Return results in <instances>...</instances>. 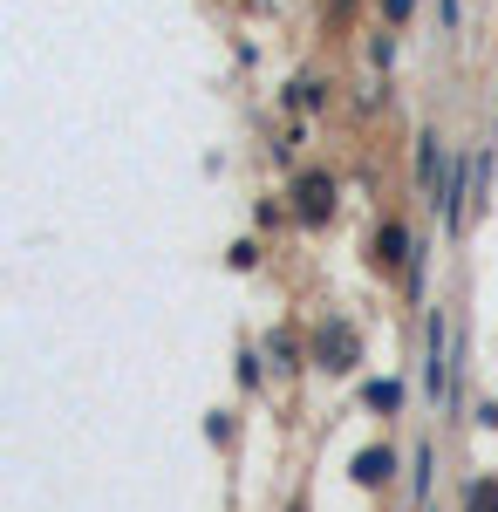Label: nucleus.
<instances>
[{"instance_id": "6e6552de", "label": "nucleus", "mask_w": 498, "mask_h": 512, "mask_svg": "<svg viewBox=\"0 0 498 512\" xmlns=\"http://www.w3.org/2000/svg\"><path fill=\"white\" fill-rule=\"evenodd\" d=\"M362 403H369V410H396V403H403V390H396V383H369V390H362Z\"/></svg>"}, {"instance_id": "7ed1b4c3", "label": "nucleus", "mask_w": 498, "mask_h": 512, "mask_svg": "<svg viewBox=\"0 0 498 512\" xmlns=\"http://www.w3.org/2000/svg\"><path fill=\"white\" fill-rule=\"evenodd\" d=\"M294 212H301V226H328V212H335V178H328V171H301Z\"/></svg>"}, {"instance_id": "39448f33", "label": "nucleus", "mask_w": 498, "mask_h": 512, "mask_svg": "<svg viewBox=\"0 0 498 512\" xmlns=\"http://www.w3.org/2000/svg\"><path fill=\"white\" fill-rule=\"evenodd\" d=\"M437 178H444V151H437V130H423L417 137V185L430 192Z\"/></svg>"}, {"instance_id": "f257e3e1", "label": "nucleus", "mask_w": 498, "mask_h": 512, "mask_svg": "<svg viewBox=\"0 0 498 512\" xmlns=\"http://www.w3.org/2000/svg\"><path fill=\"white\" fill-rule=\"evenodd\" d=\"M458 321H451V308H437L430 315V349H423V390H430V403H451V390H458Z\"/></svg>"}, {"instance_id": "423d86ee", "label": "nucleus", "mask_w": 498, "mask_h": 512, "mask_svg": "<svg viewBox=\"0 0 498 512\" xmlns=\"http://www.w3.org/2000/svg\"><path fill=\"white\" fill-rule=\"evenodd\" d=\"M389 472H396V458H389V444H383V451H362V458H355V485H383Z\"/></svg>"}, {"instance_id": "1a4fd4ad", "label": "nucleus", "mask_w": 498, "mask_h": 512, "mask_svg": "<svg viewBox=\"0 0 498 512\" xmlns=\"http://www.w3.org/2000/svg\"><path fill=\"white\" fill-rule=\"evenodd\" d=\"M389 7V21H410V7H417V0H383Z\"/></svg>"}, {"instance_id": "9d476101", "label": "nucleus", "mask_w": 498, "mask_h": 512, "mask_svg": "<svg viewBox=\"0 0 498 512\" xmlns=\"http://www.w3.org/2000/svg\"><path fill=\"white\" fill-rule=\"evenodd\" d=\"M458 21H464V14H458V0H444V28H451V35H458Z\"/></svg>"}, {"instance_id": "20e7f679", "label": "nucleus", "mask_w": 498, "mask_h": 512, "mask_svg": "<svg viewBox=\"0 0 498 512\" xmlns=\"http://www.w3.org/2000/svg\"><path fill=\"white\" fill-rule=\"evenodd\" d=\"M369 260L389 267V274H396V267H410V260H417V253H410V233H403L396 219H383V233H376V246H369Z\"/></svg>"}, {"instance_id": "f03ea898", "label": "nucleus", "mask_w": 498, "mask_h": 512, "mask_svg": "<svg viewBox=\"0 0 498 512\" xmlns=\"http://www.w3.org/2000/svg\"><path fill=\"white\" fill-rule=\"evenodd\" d=\"M314 362H321V369H335V376H348V369L362 362V342H355V328H348L342 315L314 335Z\"/></svg>"}, {"instance_id": "9b49d317", "label": "nucleus", "mask_w": 498, "mask_h": 512, "mask_svg": "<svg viewBox=\"0 0 498 512\" xmlns=\"http://www.w3.org/2000/svg\"><path fill=\"white\" fill-rule=\"evenodd\" d=\"M294 512H301V506H294Z\"/></svg>"}, {"instance_id": "0eeeda50", "label": "nucleus", "mask_w": 498, "mask_h": 512, "mask_svg": "<svg viewBox=\"0 0 498 512\" xmlns=\"http://www.w3.org/2000/svg\"><path fill=\"white\" fill-rule=\"evenodd\" d=\"M464 512H498V478H492V472L464 485Z\"/></svg>"}]
</instances>
